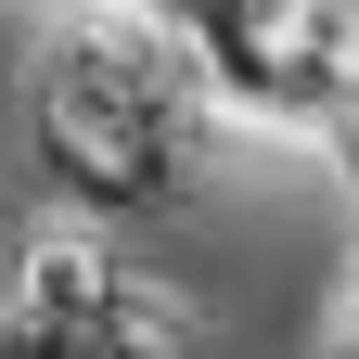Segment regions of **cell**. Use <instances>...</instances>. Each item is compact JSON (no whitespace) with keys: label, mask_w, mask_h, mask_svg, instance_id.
<instances>
[{"label":"cell","mask_w":359,"mask_h":359,"mask_svg":"<svg viewBox=\"0 0 359 359\" xmlns=\"http://www.w3.org/2000/svg\"><path fill=\"white\" fill-rule=\"evenodd\" d=\"M116 283H128L116 218H90V205L39 218V231L13 244V269H0V295H13L26 321L52 334V359H65V346H103V308H116Z\"/></svg>","instance_id":"6da1fadb"},{"label":"cell","mask_w":359,"mask_h":359,"mask_svg":"<svg viewBox=\"0 0 359 359\" xmlns=\"http://www.w3.org/2000/svg\"><path fill=\"white\" fill-rule=\"evenodd\" d=\"M103 346H116V359L205 346V283H180V269H128V283H116V308H103Z\"/></svg>","instance_id":"7a4b0ae2"},{"label":"cell","mask_w":359,"mask_h":359,"mask_svg":"<svg viewBox=\"0 0 359 359\" xmlns=\"http://www.w3.org/2000/svg\"><path fill=\"white\" fill-rule=\"evenodd\" d=\"M283 39L321 65V90L359 116V0H283Z\"/></svg>","instance_id":"3957f363"},{"label":"cell","mask_w":359,"mask_h":359,"mask_svg":"<svg viewBox=\"0 0 359 359\" xmlns=\"http://www.w3.org/2000/svg\"><path fill=\"white\" fill-rule=\"evenodd\" d=\"M321 167H334V193L359 205V116H334V128H321Z\"/></svg>","instance_id":"277c9868"},{"label":"cell","mask_w":359,"mask_h":359,"mask_svg":"<svg viewBox=\"0 0 359 359\" xmlns=\"http://www.w3.org/2000/svg\"><path fill=\"white\" fill-rule=\"evenodd\" d=\"M334 295H346V308H334V321H321V346H359V257L334 269Z\"/></svg>","instance_id":"5b68a950"}]
</instances>
